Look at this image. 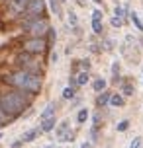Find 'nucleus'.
Segmentation results:
<instances>
[{"mask_svg": "<svg viewBox=\"0 0 143 148\" xmlns=\"http://www.w3.org/2000/svg\"><path fill=\"white\" fill-rule=\"evenodd\" d=\"M57 31L45 0H0V131L43 94Z\"/></svg>", "mask_w": 143, "mask_h": 148, "instance_id": "1", "label": "nucleus"}, {"mask_svg": "<svg viewBox=\"0 0 143 148\" xmlns=\"http://www.w3.org/2000/svg\"><path fill=\"white\" fill-rule=\"evenodd\" d=\"M102 29H104V14H102L100 10H94V12H92V31H94L96 35H100Z\"/></svg>", "mask_w": 143, "mask_h": 148, "instance_id": "2", "label": "nucleus"}, {"mask_svg": "<svg viewBox=\"0 0 143 148\" xmlns=\"http://www.w3.org/2000/svg\"><path fill=\"white\" fill-rule=\"evenodd\" d=\"M55 127H57V117L51 115V117H45L39 121V129H41V133H51L55 131Z\"/></svg>", "mask_w": 143, "mask_h": 148, "instance_id": "3", "label": "nucleus"}, {"mask_svg": "<svg viewBox=\"0 0 143 148\" xmlns=\"http://www.w3.org/2000/svg\"><path fill=\"white\" fill-rule=\"evenodd\" d=\"M39 134H43V133H41V129H39V127H33V129H30V131H26V133L22 134L20 142H22V144H30V142H33L35 138H37Z\"/></svg>", "mask_w": 143, "mask_h": 148, "instance_id": "4", "label": "nucleus"}, {"mask_svg": "<svg viewBox=\"0 0 143 148\" xmlns=\"http://www.w3.org/2000/svg\"><path fill=\"white\" fill-rule=\"evenodd\" d=\"M75 82H76V88L86 86V84L90 82V74L86 72V70H78V72L75 74Z\"/></svg>", "mask_w": 143, "mask_h": 148, "instance_id": "5", "label": "nucleus"}, {"mask_svg": "<svg viewBox=\"0 0 143 148\" xmlns=\"http://www.w3.org/2000/svg\"><path fill=\"white\" fill-rule=\"evenodd\" d=\"M108 105H112V107H124L126 105V97L121 96V94H112L110 96V101H108Z\"/></svg>", "mask_w": 143, "mask_h": 148, "instance_id": "6", "label": "nucleus"}, {"mask_svg": "<svg viewBox=\"0 0 143 148\" xmlns=\"http://www.w3.org/2000/svg\"><path fill=\"white\" fill-rule=\"evenodd\" d=\"M110 96H112V94H110L108 90L100 92V94L96 96V107H106V105H108V101H110Z\"/></svg>", "mask_w": 143, "mask_h": 148, "instance_id": "7", "label": "nucleus"}, {"mask_svg": "<svg viewBox=\"0 0 143 148\" xmlns=\"http://www.w3.org/2000/svg\"><path fill=\"white\" fill-rule=\"evenodd\" d=\"M69 129H71V123H69V119H65V121H61L59 125L55 127V136L59 138V136H63V134L67 133Z\"/></svg>", "mask_w": 143, "mask_h": 148, "instance_id": "8", "label": "nucleus"}, {"mask_svg": "<svg viewBox=\"0 0 143 148\" xmlns=\"http://www.w3.org/2000/svg\"><path fill=\"white\" fill-rule=\"evenodd\" d=\"M88 117H90V111L86 109V107H81V109L76 111V123L78 125H84L88 121Z\"/></svg>", "mask_w": 143, "mask_h": 148, "instance_id": "9", "label": "nucleus"}, {"mask_svg": "<svg viewBox=\"0 0 143 148\" xmlns=\"http://www.w3.org/2000/svg\"><path fill=\"white\" fill-rule=\"evenodd\" d=\"M133 92H135V86L131 84L129 80H124L121 82V96H133Z\"/></svg>", "mask_w": 143, "mask_h": 148, "instance_id": "10", "label": "nucleus"}, {"mask_svg": "<svg viewBox=\"0 0 143 148\" xmlns=\"http://www.w3.org/2000/svg\"><path fill=\"white\" fill-rule=\"evenodd\" d=\"M106 88H108V82H106L104 78H96V80L92 82V90H94L96 94H100V92H104Z\"/></svg>", "mask_w": 143, "mask_h": 148, "instance_id": "11", "label": "nucleus"}, {"mask_svg": "<svg viewBox=\"0 0 143 148\" xmlns=\"http://www.w3.org/2000/svg\"><path fill=\"white\" fill-rule=\"evenodd\" d=\"M51 115H55V103H49L45 109L41 111V115H39V121H41V119H45V117H51Z\"/></svg>", "mask_w": 143, "mask_h": 148, "instance_id": "12", "label": "nucleus"}, {"mask_svg": "<svg viewBox=\"0 0 143 148\" xmlns=\"http://www.w3.org/2000/svg\"><path fill=\"white\" fill-rule=\"evenodd\" d=\"M75 134H76V131H71V129H69L67 133L63 134V136H59L57 140H59V142H73V140H75Z\"/></svg>", "mask_w": 143, "mask_h": 148, "instance_id": "13", "label": "nucleus"}, {"mask_svg": "<svg viewBox=\"0 0 143 148\" xmlns=\"http://www.w3.org/2000/svg\"><path fill=\"white\" fill-rule=\"evenodd\" d=\"M75 96H76V88H73V86H67L63 90V99H73Z\"/></svg>", "mask_w": 143, "mask_h": 148, "instance_id": "14", "label": "nucleus"}, {"mask_svg": "<svg viewBox=\"0 0 143 148\" xmlns=\"http://www.w3.org/2000/svg\"><path fill=\"white\" fill-rule=\"evenodd\" d=\"M128 129H129V121L128 119H121L120 123L116 125V131H118V133H126Z\"/></svg>", "mask_w": 143, "mask_h": 148, "instance_id": "15", "label": "nucleus"}, {"mask_svg": "<svg viewBox=\"0 0 143 148\" xmlns=\"http://www.w3.org/2000/svg\"><path fill=\"white\" fill-rule=\"evenodd\" d=\"M131 22H133V25H135V27H137L139 31H143V22L139 20V18H137L135 12H131Z\"/></svg>", "mask_w": 143, "mask_h": 148, "instance_id": "16", "label": "nucleus"}, {"mask_svg": "<svg viewBox=\"0 0 143 148\" xmlns=\"http://www.w3.org/2000/svg\"><path fill=\"white\" fill-rule=\"evenodd\" d=\"M47 6L51 8V12H53V14H55V16H61V6H59V4H57V2H55V0H51V2H49Z\"/></svg>", "mask_w": 143, "mask_h": 148, "instance_id": "17", "label": "nucleus"}, {"mask_svg": "<svg viewBox=\"0 0 143 148\" xmlns=\"http://www.w3.org/2000/svg\"><path fill=\"white\" fill-rule=\"evenodd\" d=\"M110 23H112V27H121V25H124V20H121V18H116V16H114L112 20H110Z\"/></svg>", "mask_w": 143, "mask_h": 148, "instance_id": "18", "label": "nucleus"}, {"mask_svg": "<svg viewBox=\"0 0 143 148\" xmlns=\"http://www.w3.org/2000/svg\"><path fill=\"white\" fill-rule=\"evenodd\" d=\"M141 136H133V140H131V144H129V148H141Z\"/></svg>", "mask_w": 143, "mask_h": 148, "instance_id": "19", "label": "nucleus"}, {"mask_svg": "<svg viewBox=\"0 0 143 148\" xmlns=\"http://www.w3.org/2000/svg\"><path fill=\"white\" fill-rule=\"evenodd\" d=\"M112 72H114V78L118 80V76H120V64H118V62H114V64H112Z\"/></svg>", "mask_w": 143, "mask_h": 148, "instance_id": "20", "label": "nucleus"}, {"mask_svg": "<svg viewBox=\"0 0 143 148\" xmlns=\"http://www.w3.org/2000/svg\"><path fill=\"white\" fill-rule=\"evenodd\" d=\"M124 14H126V12L121 10V6H116V10H114V16H116V18H121V20H124Z\"/></svg>", "mask_w": 143, "mask_h": 148, "instance_id": "21", "label": "nucleus"}, {"mask_svg": "<svg viewBox=\"0 0 143 148\" xmlns=\"http://www.w3.org/2000/svg\"><path fill=\"white\" fill-rule=\"evenodd\" d=\"M81 148H94V146H92V142H86V140H84V142H81Z\"/></svg>", "mask_w": 143, "mask_h": 148, "instance_id": "22", "label": "nucleus"}, {"mask_svg": "<svg viewBox=\"0 0 143 148\" xmlns=\"http://www.w3.org/2000/svg\"><path fill=\"white\" fill-rule=\"evenodd\" d=\"M69 20H71V22H73V25H76V16L73 14V12H71V14H69Z\"/></svg>", "mask_w": 143, "mask_h": 148, "instance_id": "23", "label": "nucleus"}, {"mask_svg": "<svg viewBox=\"0 0 143 148\" xmlns=\"http://www.w3.org/2000/svg\"><path fill=\"white\" fill-rule=\"evenodd\" d=\"M94 2H96V4H102V0H94Z\"/></svg>", "mask_w": 143, "mask_h": 148, "instance_id": "24", "label": "nucleus"}, {"mask_svg": "<svg viewBox=\"0 0 143 148\" xmlns=\"http://www.w3.org/2000/svg\"><path fill=\"white\" fill-rule=\"evenodd\" d=\"M2 136H4V134H2V131H0V138H2Z\"/></svg>", "mask_w": 143, "mask_h": 148, "instance_id": "25", "label": "nucleus"}, {"mask_svg": "<svg viewBox=\"0 0 143 148\" xmlns=\"http://www.w3.org/2000/svg\"><path fill=\"white\" fill-rule=\"evenodd\" d=\"M59 2H65V0H59Z\"/></svg>", "mask_w": 143, "mask_h": 148, "instance_id": "26", "label": "nucleus"}, {"mask_svg": "<svg viewBox=\"0 0 143 148\" xmlns=\"http://www.w3.org/2000/svg\"><path fill=\"white\" fill-rule=\"evenodd\" d=\"M47 148H51V146H47Z\"/></svg>", "mask_w": 143, "mask_h": 148, "instance_id": "27", "label": "nucleus"}]
</instances>
